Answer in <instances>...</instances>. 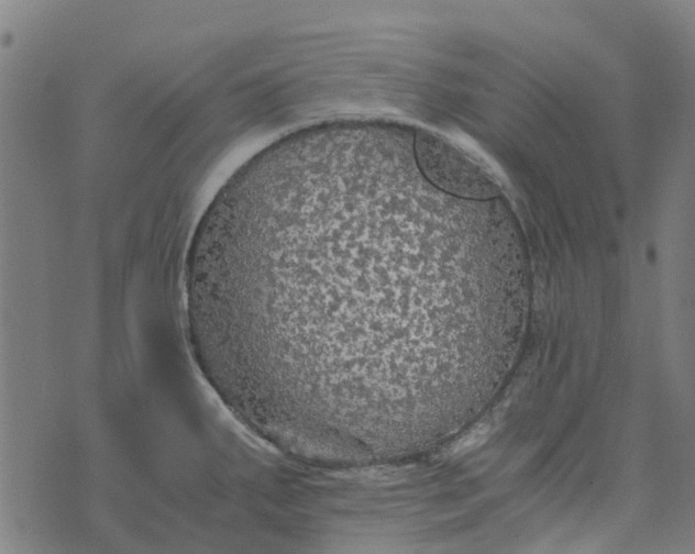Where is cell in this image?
I'll return each instance as SVG.
<instances>
[{"instance_id": "obj_1", "label": "cell", "mask_w": 695, "mask_h": 554, "mask_svg": "<svg viewBox=\"0 0 695 554\" xmlns=\"http://www.w3.org/2000/svg\"><path fill=\"white\" fill-rule=\"evenodd\" d=\"M415 152L422 174L444 191L468 199H488L499 191L484 165L440 135L418 132Z\"/></svg>"}]
</instances>
